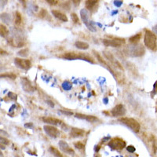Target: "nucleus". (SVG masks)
Returning a JSON list of instances; mask_svg holds the SVG:
<instances>
[{"label":"nucleus","mask_w":157,"mask_h":157,"mask_svg":"<svg viewBox=\"0 0 157 157\" xmlns=\"http://www.w3.org/2000/svg\"><path fill=\"white\" fill-rule=\"evenodd\" d=\"M145 44L151 51L156 50V37L155 34L151 31L147 30L145 35Z\"/></svg>","instance_id":"1"},{"label":"nucleus","mask_w":157,"mask_h":157,"mask_svg":"<svg viewBox=\"0 0 157 157\" xmlns=\"http://www.w3.org/2000/svg\"><path fill=\"white\" fill-rule=\"evenodd\" d=\"M119 121L126 125L127 127L131 128V130L134 131V132H138L140 131L141 126H140L139 123L135 119H133L123 117V118L120 119Z\"/></svg>","instance_id":"2"},{"label":"nucleus","mask_w":157,"mask_h":157,"mask_svg":"<svg viewBox=\"0 0 157 157\" xmlns=\"http://www.w3.org/2000/svg\"><path fill=\"white\" fill-rule=\"evenodd\" d=\"M103 43L106 46L112 47H119L121 46L125 43L124 39H103Z\"/></svg>","instance_id":"3"},{"label":"nucleus","mask_w":157,"mask_h":157,"mask_svg":"<svg viewBox=\"0 0 157 157\" xmlns=\"http://www.w3.org/2000/svg\"><path fill=\"white\" fill-rule=\"evenodd\" d=\"M14 63L16 66L21 69L28 70L31 68V61L29 60L22 59V58H15Z\"/></svg>","instance_id":"4"},{"label":"nucleus","mask_w":157,"mask_h":157,"mask_svg":"<svg viewBox=\"0 0 157 157\" xmlns=\"http://www.w3.org/2000/svg\"><path fill=\"white\" fill-rule=\"evenodd\" d=\"M44 131L48 136L51 137H57L60 135V131L53 126L46 125L44 126Z\"/></svg>","instance_id":"5"},{"label":"nucleus","mask_w":157,"mask_h":157,"mask_svg":"<svg viewBox=\"0 0 157 157\" xmlns=\"http://www.w3.org/2000/svg\"><path fill=\"white\" fill-rule=\"evenodd\" d=\"M126 113L124 106L123 104H117L112 110V114L113 116H124Z\"/></svg>","instance_id":"6"},{"label":"nucleus","mask_w":157,"mask_h":157,"mask_svg":"<svg viewBox=\"0 0 157 157\" xmlns=\"http://www.w3.org/2000/svg\"><path fill=\"white\" fill-rule=\"evenodd\" d=\"M125 145L126 144L124 142L119 138H115V139L112 140V142L109 143V146L115 149H122L124 148Z\"/></svg>","instance_id":"7"},{"label":"nucleus","mask_w":157,"mask_h":157,"mask_svg":"<svg viewBox=\"0 0 157 157\" xmlns=\"http://www.w3.org/2000/svg\"><path fill=\"white\" fill-rule=\"evenodd\" d=\"M21 84L23 89L26 92H32L34 90V87L27 78H21Z\"/></svg>","instance_id":"8"},{"label":"nucleus","mask_w":157,"mask_h":157,"mask_svg":"<svg viewBox=\"0 0 157 157\" xmlns=\"http://www.w3.org/2000/svg\"><path fill=\"white\" fill-rule=\"evenodd\" d=\"M145 53V49L143 47L142 45H136L132 47V51H131V53H133L132 55L135 57L141 56V55H143Z\"/></svg>","instance_id":"9"},{"label":"nucleus","mask_w":157,"mask_h":157,"mask_svg":"<svg viewBox=\"0 0 157 157\" xmlns=\"http://www.w3.org/2000/svg\"><path fill=\"white\" fill-rule=\"evenodd\" d=\"M59 146L61 149L64 151L66 153H68V154L72 155L74 154V151L72 150V148H71L67 143L65 142H64V141H61L59 142Z\"/></svg>","instance_id":"10"},{"label":"nucleus","mask_w":157,"mask_h":157,"mask_svg":"<svg viewBox=\"0 0 157 157\" xmlns=\"http://www.w3.org/2000/svg\"><path fill=\"white\" fill-rule=\"evenodd\" d=\"M104 56H105V57H106L107 59L109 61H111L112 62V64H113V65H116V67H118L119 68H120V69H122V67H121V65L119 63V61H117V60L115 59V57H113V55L111 53H108V52H104Z\"/></svg>","instance_id":"11"},{"label":"nucleus","mask_w":157,"mask_h":157,"mask_svg":"<svg viewBox=\"0 0 157 157\" xmlns=\"http://www.w3.org/2000/svg\"><path fill=\"white\" fill-rule=\"evenodd\" d=\"M52 13L53 15L57 19H59L60 21H62L64 22H67L68 21V18H67V16H66L65 13H63L60 12L59 10H56V9H53L52 10Z\"/></svg>","instance_id":"12"},{"label":"nucleus","mask_w":157,"mask_h":157,"mask_svg":"<svg viewBox=\"0 0 157 157\" xmlns=\"http://www.w3.org/2000/svg\"><path fill=\"white\" fill-rule=\"evenodd\" d=\"M42 120L44 121V123H46L48 124L54 125V126L61 124V121L60 119H57L56 118H53V117H43Z\"/></svg>","instance_id":"13"},{"label":"nucleus","mask_w":157,"mask_h":157,"mask_svg":"<svg viewBox=\"0 0 157 157\" xmlns=\"http://www.w3.org/2000/svg\"><path fill=\"white\" fill-rule=\"evenodd\" d=\"M63 58H65V59L68 60H75L77 59V58H81V59H84L85 57H83V56H80L79 54L75 53H66L62 55Z\"/></svg>","instance_id":"14"},{"label":"nucleus","mask_w":157,"mask_h":157,"mask_svg":"<svg viewBox=\"0 0 157 157\" xmlns=\"http://www.w3.org/2000/svg\"><path fill=\"white\" fill-rule=\"evenodd\" d=\"M75 117H76V118H79V119H86V120H87V121L91 122V123H93V122H95V121H98V118H96L95 116H87V115L79 114V113L75 114Z\"/></svg>","instance_id":"15"},{"label":"nucleus","mask_w":157,"mask_h":157,"mask_svg":"<svg viewBox=\"0 0 157 157\" xmlns=\"http://www.w3.org/2000/svg\"><path fill=\"white\" fill-rule=\"evenodd\" d=\"M85 133V131L79 128H72L71 131V136L73 137H83Z\"/></svg>","instance_id":"16"},{"label":"nucleus","mask_w":157,"mask_h":157,"mask_svg":"<svg viewBox=\"0 0 157 157\" xmlns=\"http://www.w3.org/2000/svg\"><path fill=\"white\" fill-rule=\"evenodd\" d=\"M75 46L80 49V50H87L89 48V44L86 43L85 42H82V41H77L75 43Z\"/></svg>","instance_id":"17"},{"label":"nucleus","mask_w":157,"mask_h":157,"mask_svg":"<svg viewBox=\"0 0 157 157\" xmlns=\"http://www.w3.org/2000/svg\"><path fill=\"white\" fill-rule=\"evenodd\" d=\"M8 34H9V30L6 28V25L0 23V36L6 37Z\"/></svg>","instance_id":"18"},{"label":"nucleus","mask_w":157,"mask_h":157,"mask_svg":"<svg viewBox=\"0 0 157 157\" xmlns=\"http://www.w3.org/2000/svg\"><path fill=\"white\" fill-rule=\"evenodd\" d=\"M98 3V1H93V0H90V1H86V9L89 10H92L94 8V6Z\"/></svg>","instance_id":"19"},{"label":"nucleus","mask_w":157,"mask_h":157,"mask_svg":"<svg viewBox=\"0 0 157 157\" xmlns=\"http://www.w3.org/2000/svg\"><path fill=\"white\" fill-rule=\"evenodd\" d=\"M50 152H51V153H52L55 157H63L62 154H61L56 148H54V147H52V146H51V148H50Z\"/></svg>","instance_id":"20"},{"label":"nucleus","mask_w":157,"mask_h":157,"mask_svg":"<svg viewBox=\"0 0 157 157\" xmlns=\"http://www.w3.org/2000/svg\"><path fill=\"white\" fill-rule=\"evenodd\" d=\"M21 22H22V18H21V13L19 12H17L15 15V24L16 25L19 26L21 24Z\"/></svg>","instance_id":"21"},{"label":"nucleus","mask_w":157,"mask_h":157,"mask_svg":"<svg viewBox=\"0 0 157 157\" xmlns=\"http://www.w3.org/2000/svg\"><path fill=\"white\" fill-rule=\"evenodd\" d=\"M141 35H142V34H140L139 33V34H137L135 36H132V37L130 38L129 41L131 42H132V43H136V42H137L140 40V39H141Z\"/></svg>","instance_id":"22"},{"label":"nucleus","mask_w":157,"mask_h":157,"mask_svg":"<svg viewBox=\"0 0 157 157\" xmlns=\"http://www.w3.org/2000/svg\"><path fill=\"white\" fill-rule=\"evenodd\" d=\"M0 78H9V79H11V80H14L16 79V75L13 73H6V74H2L0 75Z\"/></svg>","instance_id":"23"},{"label":"nucleus","mask_w":157,"mask_h":157,"mask_svg":"<svg viewBox=\"0 0 157 157\" xmlns=\"http://www.w3.org/2000/svg\"><path fill=\"white\" fill-rule=\"evenodd\" d=\"M1 19L5 23H9V16L7 13H2L1 14Z\"/></svg>","instance_id":"24"},{"label":"nucleus","mask_w":157,"mask_h":157,"mask_svg":"<svg viewBox=\"0 0 157 157\" xmlns=\"http://www.w3.org/2000/svg\"><path fill=\"white\" fill-rule=\"evenodd\" d=\"M71 19H72V21H73V22H74L75 24H77V23H79V21H80V20H79V18H78V16L75 13H71Z\"/></svg>","instance_id":"25"},{"label":"nucleus","mask_w":157,"mask_h":157,"mask_svg":"<svg viewBox=\"0 0 157 157\" xmlns=\"http://www.w3.org/2000/svg\"><path fill=\"white\" fill-rule=\"evenodd\" d=\"M0 143L7 145L9 144V141L7 138H6V137H3L0 136Z\"/></svg>","instance_id":"26"},{"label":"nucleus","mask_w":157,"mask_h":157,"mask_svg":"<svg viewBox=\"0 0 157 157\" xmlns=\"http://www.w3.org/2000/svg\"><path fill=\"white\" fill-rule=\"evenodd\" d=\"M28 50H22V51H19L18 52V55H20V56H22V57H27L28 56Z\"/></svg>","instance_id":"27"},{"label":"nucleus","mask_w":157,"mask_h":157,"mask_svg":"<svg viewBox=\"0 0 157 157\" xmlns=\"http://www.w3.org/2000/svg\"><path fill=\"white\" fill-rule=\"evenodd\" d=\"M75 148H77L78 149H83V148H85L84 145L81 142L75 143Z\"/></svg>","instance_id":"28"},{"label":"nucleus","mask_w":157,"mask_h":157,"mask_svg":"<svg viewBox=\"0 0 157 157\" xmlns=\"http://www.w3.org/2000/svg\"><path fill=\"white\" fill-rule=\"evenodd\" d=\"M39 17H41V18H44V16H46V11L45 10V9H42L41 12H40V13H39Z\"/></svg>","instance_id":"29"},{"label":"nucleus","mask_w":157,"mask_h":157,"mask_svg":"<svg viewBox=\"0 0 157 157\" xmlns=\"http://www.w3.org/2000/svg\"><path fill=\"white\" fill-rule=\"evenodd\" d=\"M0 54H1V55H7L8 53H7L6 51L3 50L2 48H0Z\"/></svg>","instance_id":"30"},{"label":"nucleus","mask_w":157,"mask_h":157,"mask_svg":"<svg viewBox=\"0 0 157 157\" xmlns=\"http://www.w3.org/2000/svg\"><path fill=\"white\" fill-rule=\"evenodd\" d=\"M61 113H64V114H65V115H68V116H71V115H73V113H71V112H67V111H61Z\"/></svg>","instance_id":"31"},{"label":"nucleus","mask_w":157,"mask_h":157,"mask_svg":"<svg viewBox=\"0 0 157 157\" xmlns=\"http://www.w3.org/2000/svg\"><path fill=\"white\" fill-rule=\"evenodd\" d=\"M47 3H50L51 5H56L57 3H58V2H57V1H51V0H48Z\"/></svg>","instance_id":"32"},{"label":"nucleus","mask_w":157,"mask_h":157,"mask_svg":"<svg viewBox=\"0 0 157 157\" xmlns=\"http://www.w3.org/2000/svg\"><path fill=\"white\" fill-rule=\"evenodd\" d=\"M127 150L129 152H134V150H135V148H133V146H128Z\"/></svg>","instance_id":"33"},{"label":"nucleus","mask_w":157,"mask_h":157,"mask_svg":"<svg viewBox=\"0 0 157 157\" xmlns=\"http://www.w3.org/2000/svg\"><path fill=\"white\" fill-rule=\"evenodd\" d=\"M0 133H3V134H5V135H6V136L8 135V133H6V131H1V130H0Z\"/></svg>","instance_id":"34"},{"label":"nucleus","mask_w":157,"mask_h":157,"mask_svg":"<svg viewBox=\"0 0 157 157\" xmlns=\"http://www.w3.org/2000/svg\"><path fill=\"white\" fill-rule=\"evenodd\" d=\"M154 32L156 33H157V25H156V26L154 27Z\"/></svg>","instance_id":"35"},{"label":"nucleus","mask_w":157,"mask_h":157,"mask_svg":"<svg viewBox=\"0 0 157 157\" xmlns=\"http://www.w3.org/2000/svg\"><path fill=\"white\" fill-rule=\"evenodd\" d=\"M1 155H2V152H1V151H0V156H1Z\"/></svg>","instance_id":"36"}]
</instances>
